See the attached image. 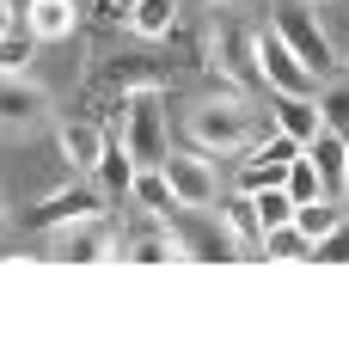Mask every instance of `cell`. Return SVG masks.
<instances>
[{
	"label": "cell",
	"instance_id": "2",
	"mask_svg": "<svg viewBox=\"0 0 349 355\" xmlns=\"http://www.w3.org/2000/svg\"><path fill=\"white\" fill-rule=\"evenodd\" d=\"M270 31L307 62V73L313 80H331L337 73V49H331V37H325V25L313 19V0H276V12H270Z\"/></svg>",
	"mask_w": 349,
	"mask_h": 355
},
{
	"label": "cell",
	"instance_id": "3",
	"mask_svg": "<svg viewBox=\"0 0 349 355\" xmlns=\"http://www.w3.org/2000/svg\"><path fill=\"white\" fill-rule=\"evenodd\" d=\"M117 135L135 153V166H166V105H160V86H135L129 92Z\"/></svg>",
	"mask_w": 349,
	"mask_h": 355
},
{
	"label": "cell",
	"instance_id": "7",
	"mask_svg": "<svg viewBox=\"0 0 349 355\" xmlns=\"http://www.w3.org/2000/svg\"><path fill=\"white\" fill-rule=\"evenodd\" d=\"M257 62H264V86H270V92H313L307 62H300L276 31H257Z\"/></svg>",
	"mask_w": 349,
	"mask_h": 355
},
{
	"label": "cell",
	"instance_id": "24",
	"mask_svg": "<svg viewBox=\"0 0 349 355\" xmlns=\"http://www.w3.org/2000/svg\"><path fill=\"white\" fill-rule=\"evenodd\" d=\"M264 251H270V257H313V239L288 220V227H270V233H264Z\"/></svg>",
	"mask_w": 349,
	"mask_h": 355
},
{
	"label": "cell",
	"instance_id": "32",
	"mask_svg": "<svg viewBox=\"0 0 349 355\" xmlns=\"http://www.w3.org/2000/svg\"><path fill=\"white\" fill-rule=\"evenodd\" d=\"M117 6H129V0H117Z\"/></svg>",
	"mask_w": 349,
	"mask_h": 355
},
{
	"label": "cell",
	"instance_id": "6",
	"mask_svg": "<svg viewBox=\"0 0 349 355\" xmlns=\"http://www.w3.org/2000/svg\"><path fill=\"white\" fill-rule=\"evenodd\" d=\"M92 214H105V190H86V184H68V190H56V196H43L25 220H31V233H62L74 220H92Z\"/></svg>",
	"mask_w": 349,
	"mask_h": 355
},
{
	"label": "cell",
	"instance_id": "9",
	"mask_svg": "<svg viewBox=\"0 0 349 355\" xmlns=\"http://www.w3.org/2000/svg\"><path fill=\"white\" fill-rule=\"evenodd\" d=\"M123 239H129V245H123V257H135V263H166V257H184V239L166 227V214H147V209H141V220L123 233Z\"/></svg>",
	"mask_w": 349,
	"mask_h": 355
},
{
	"label": "cell",
	"instance_id": "17",
	"mask_svg": "<svg viewBox=\"0 0 349 355\" xmlns=\"http://www.w3.org/2000/svg\"><path fill=\"white\" fill-rule=\"evenodd\" d=\"M221 227L233 233V245H239V257H245L251 245H264V220H257V202H251L245 190H239V202H227V214H221Z\"/></svg>",
	"mask_w": 349,
	"mask_h": 355
},
{
	"label": "cell",
	"instance_id": "26",
	"mask_svg": "<svg viewBox=\"0 0 349 355\" xmlns=\"http://www.w3.org/2000/svg\"><path fill=\"white\" fill-rule=\"evenodd\" d=\"M313 257L318 263H349V214L325 233V239H313Z\"/></svg>",
	"mask_w": 349,
	"mask_h": 355
},
{
	"label": "cell",
	"instance_id": "19",
	"mask_svg": "<svg viewBox=\"0 0 349 355\" xmlns=\"http://www.w3.org/2000/svg\"><path fill=\"white\" fill-rule=\"evenodd\" d=\"M129 25L135 37H166L178 25V0H129Z\"/></svg>",
	"mask_w": 349,
	"mask_h": 355
},
{
	"label": "cell",
	"instance_id": "20",
	"mask_svg": "<svg viewBox=\"0 0 349 355\" xmlns=\"http://www.w3.org/2000/svg\"><path fill=\"white\" fill-rule=\"evenodd\" d=\"M276 184H288V159H270V153H251L239 172V190L245 196H257V190H276Z\"/></svg>",
	"mask_w": 349,
	"mask_h": 355
},
{
	"label": "cell",
	"instance_id": "15",
	"mask_svg": "<svg viewBox=\"0 0 349 355\" xmlns=\"http://www.w3.org/2000/svg\"><path fill=\"white\" fill-rule=\"evenodd\" d=\"M80 25V12H74V0H31V12H25V31L37 43H49V37H74Z\"/></svg>",
	"mask_w": 349,
	"mask_h": 355
},
{
	"label": "cell",
	"instance_id": "31",
	"mask_svg": "<svg viewBox=\"0 0 349 355\" xmlns=\"http://www.w3.org/2000/svg\"><path fill=\"white\" fill-rule=\"evenodd\" d=\"M203 6H227V0H203Z\"/></svg>",
	"mask_w": 349,
	"mask_h": 355
},
{
	"label": "cell",
	"instance_id": "27",
	"mask_svg": "<svg viewBox=\"0 0 349 355\" xmlns=\"http://www.w3.org/2000/svg\"><path fill=\"white\" fill-rule=\"evenodd\" d=\"M110 80H117V86H129V92H135V86H160V73L147 68V62H135V55H123V62L110 68Z\"/></svg>",
	"mask_w": 349,
	"mask_h": 355
},
{
	"label": "cell",
	"instance_id": "1",
	"mask_svg": "<svg viewBox=\"0 0 349 355\" xmlns=\"http://www.w3.org/2000/svg\"><path fill=\"white\" fill-rule=\"evenodd\" d=\"M184 129H190L196 153H245V147L257 141V116H251L239 98H209V105H190Z\"/></svg>",
	"mask_w": 349,
	"mask_h": 355
},
{
	"label": "cell",
	"instance_id": "28",
	"mask_svg": "<svg viewBox=\"0 0 349 355\" xmlns=\"http://www.w3.org/2000/svg\"><path fill=\"white\" fill-rule=\"evenodd\" d=\"M0 31H12V6L6 0H0Z\"/></svg>",
	"mask_w": 349,
	"mask_h": 355
},
{
	"label": "cell",
	"instance_id": "16",
	"mask_svg": "<svg viewBox=\"0 0 349 355\" xmlns=\"http://www.w3.org/2000/svg\"><path fill=\"white\" fill-rule=\"evenodd\" d=\"M135 153L123 147V135H110L105 141V159H99V184H105V196H129V184H135Z\"/></svg>",
	"mask_w": 349,
	"mask_h": 355
},
{
	"label": "cell",
	"instance_id": "29",
	"mask_svg": "<svg viewBox=\"0 0 349 355\" xmlns=\"http://www.w3.org/2000/svg\"><path fill=\"white\" fill-rule=\"evenodd\" d=\"M6 220H12V209H6V190H0V233H6Z\"/></svg>",
	"mask_w": 349,
	"mask_h": 355
},
{
	"label": "cell",
	"instance_id": "11",
	"mask_svg": "<svg viewBox=\"0 0 349 355\" xmlns=\"http://www.w3.org/2000/svg\"><path fill=\"white\" fill-rule=\"evenodd\" d=\"M270 110H276V129H282V135H294L300 147H313L318 129H325L318 98H307V92H276V98H270Z\"/></svg>",
	"mask_w": 349,
	"mask_h": 355
},
{
	"label": "cell",
	"instance_id": "22",
	"mask_svg": "<svg viewBox=\"0 0 349 355\" xmlns=\"http://www.w3.org/2000/svg\"><path fill=\"white\" fill-rule=\"evenodd\" d=\"M37 55V37L31 31H0V73H25Z\"/></svg>",
	"mask_w": 349,
	"mask_h": 355
},
{
	"label": "cell",
	"instance_id": "14",
	"mask_svg": "<svg viewBox=\"0 0 349 355\" xmlns=\"http://www.w3.org/2000/svg\"><path fill=\"white\" fill-rule=\"evenodd\" d=\"M129 196H135V209H147V214L184 209V202H178V190H172V178H166V166H141L135 184H129Z\"/></svg>",
	"mask_w": 349,
	"mask_h": 355
},
{
	"label": "cell",
	"instance_id": "10",
	"mask_svg": "<svg viewBox=\"0 0 349 355\" xmlns=\"http://www.w3.org/2000/svg\"><path fill=\"white\" fill-rule=\"evenodd\" d=\"M62 257H74V263H117V257H123V233L110 227L105 214L74 220V239L62 245Z\"/></svg>",
	"mask_w": 349,
	"mask_h": 355
},
{
	"label": "cell",
	"instance_id": "23",
	"mask_svg": "<svg viewBox=\"0 0 349 355\" xmlns=\"http://www.w3.org/2000/svg\"><path fill=\"white\" fill-rule=\"evenodd\" d=\"M251 202H257V220H264V233H270V227H288V220H294V196H288V190H257V196H251Z\"/></svg>",
	"mask_w": 349,
	"mask_h": 355
},
{
	"label": "cell",
	"instance_id": "12",
	"mask_svg": "<svg viewBox=\"0 0 349 355\" xmlns=\"http://www.w3.org/2000/svg\"><path fill=\"white\" fill-rule=\"evenodd\" d=\"M56 141H62V159L74 172H99V159H105V129L99 123H62Z\"/></svg>",
	"mask_w": 349,
	"mask_h": 355
},
{
	"label": "cell",
	"instance_id": "4",
	"mask_svg": "<svg viewBox=\"0 0 349 355\" xmlns=\"http://www.w3.org/2000/svg\"><path fill=\"white\" fill-rule=\"evenodd\" d=\"M209 62L233 86H264V62H257V37L245 31V25H233V19H221V25H209Z\"/></svg>",
	"mask_w": 349,
	"mask_h": 355
},
{
	"label": "cell",
	"instance_id": "25",
	"mask_svg": "<svg viewBox=\"0 0 349 355\" xmlns=\"http://www.w3.org/2000/svg\"><path fill=\"white\" fill-rule=\"evenodd\" d=\"M318 116H325V129L349 135V80H337V86H325V92H318Z\"/></svg>",
	"mask_w": 349,
	"mask_h": 355
},
{
	"label": "cell",
	"instance_id": "21",
	"mask_svg": "<svg viewBox=\"0 0 349 355\" xmlns=\"http://www.w3.org/2000/svg\"><path fill=\"white\" fill-rule=\"evenodd\" d=\"M282 190H288L294 202H313V196H331V190H325V178H318V166L307 159V147H300V153L288 159V184H282Z\"/></svg>",
	"mask_w": 349,
	"mask_h": 355
},
{
	"label": "cell",
	"instance_id": "13",
	"mask_svg": "<svg viewBox=\"0 0 349 355\" xmlns=\"http://www.w3.org/2000/svg\"><path fill=\"white\" fill-rule=\"evenodd\" d=\"M307 159L318 166L325 190L337 196V190H343V172H349V135H337V129H318V141L307 147Z\"/></svg>",
	"mask_w": 349,
	"mask_h": 355
},
{
	"label": "cell",
	"instance_id": "18",
	"mask_svg": "<svg viewBox=\"0 0 349 355\" xmlns=\"http://www.w3.org/2000/svg\"><path fill=\"white\" fill-rule=\"evenodd\" d=\"M337 220H343V202H337V196H313V202H294V227H300L307 239H325Z\"/></svg>",
	"mask_w": 349,
	"mask_h": 355
},
{
	"label": "cell",
	"instance_id": "8",
	"mask_svg": "<svg viewBox=\"0 0 349 355\" xmlns=\"http://www.w3.org/2000/svg\"><path fill=\"white\" fill-rule=\"evenodd\" d=\"M166 178H172V190H178V202L184 209H209L214 202V166L203 159V153H166Z\"/></svg>",
	"mask_w": 349,
	"mask_h": 355
},
{
	"label": "cell",
	"instance_id": "5",
	"mask_svg": "<svg viewBox=\"0 0 349 355\" xmlns=\"http://www.w3.org/2000/svg\"><path fill=\"white\" fill-rule=\"evenodd\" d=\"M37 123H49V92L31 86L25 73H0V129L6 135H31Z\"/></svg>",
	"mask_w": 349,
	"mask_h": 355
},
{
	"label": "cell",
	"instance_id": "30",
	"mask_svg": "<svg viewBox=\"0 0 349 355\" xmlns=\"http://www.w3.org/2000/svg\"><path fill=\"white\" fill-rule=\"evenodd\" d=\"M337 202H343V214H349V172H343V190H337Z\"/></svg>",
	"mask_w": 349,
	"mask_h": 355
}]
</instances>
